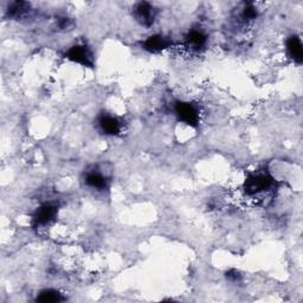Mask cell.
I'll return each instance as SVG.
<instances>
[{
    "label": "cell",
    "mask_w": 303,
    "mask_h": 303,
    "mask_svg": "<svg viewBox=\"0 0 303 303\" xmlns=\"http://www.w3.org/2000/svg\"><path fill=\"white\" fill-rule=\"evenodd\" d=\"M134 16L144 26H151L155 18V10L151 4L140 3L134 9Z\"/></svg>",
    "instance_id": "4"
},
{
    "label": "cell",
    "mask_w": 303,
    "mask_h": 303,
    "mask_svg": "<svg viewBox=\"0 0 303 303\" xmlns=\"http://www.w3.org/2000/svg\"><path fill=\"white\" fill-rule=\"evenodd\" d=\"M37 301L44 302V303L60 302V301H64V297L55 290H45L43 291V293H41V295L37 297Z\"/></svg>",
    "instance_id": "11"
},
{
    "label": "cell",
    "mask_w": 303,
    "mask_h": 303,
    "mask_svg": "<svg viewBox=\"0 0 303 303\" xmlns=\"http://www.w3.org/2000/svg\"><path fill=\"white\" fill-rule=\"evenodd\" d=\"M257 16V12H256V10L254 9L252 6H247L244 9V12H243V17L247 18V19H252V18H255Z\"/></svg>",
    "instance_id": "13"
},
{
    "label": "cell",
    "mask_w": 303,
    "mask_h": 303,
    "mask_svg": "<svg viewBox=\"0 0 303 303\" xmlns=\"http://www.w3.org/2000/svg\"><path fill=\"white\" fill-rule=\"evenodd\" d=\"M288 51H289L290 56L293 57V59L297 63H302L303 59V49H302V43L300 38L296 37V36H293L288 39L287 43Z\"/></svg>",
    "instance_id": "7"
},
{
    "label": "cell",
    "mask_w": 303,
    "mask_h": 303,
    "mask_svg": "<svg viewBox=\"0 0 303 303\" xmlns=\"http://www.w3.org/2000/svg\"><path fill=\"white\" fill-rule=\"evenodd\" d=\"M176 113L179 119L186 124L194 127L199 121V114L197 108L188 102H179L176 106Z\"/></svg>",
    "instance_id": "2"
},
{
    "label": "cell",
    "mask_w": 303,
    "mask_h": 303,
    "mask_svg": "<svg viewBox=\"0 0 303 303\" xmlns=\"http://www.w3.org/2000/svg\"><path fill=\"white\" fill-rule=\"evenodd\" d=\"M170 45H171L170 39L160 35L152 36V37H149L147 41L144 43V48L147 50V51H151V52H159L163 49H167Z\"/></svg>",
    "instance_id": "6"
},
{
    "label": "cell",
    "mask_w": 303,
    "mask_h": 303,
    "mask_svg": "<svg viewBox=\"0 0 303 303\" xmlns=\"http://www.w3.org/2000/svg\"><path fill=\"white\" fill-rule=\"evenodd\" d=\"M28 5L27 3H24V2H16V3H12L9 7V14L10 17H14V18H18L20 17L21 14H24L26 11L28 10Z\"/></svg>",
    "instance_id": "12"
},
{
    "label": "cell",
    "mask_w": 303,
    "mask_h": 303,
    "mask_svg": "<svg viewBox=\"0 0 303 303\" xmlns=\"http://www.w3.org/2000/svg\"><path fill=\"white\" fill-rule=\"evenodd\" d=\"M99 126L102 130L108 135H116L120 131V123L115 117L109 115H103L99 119Z\"/></svg>",
    "instance_id": "8"
},
{
    "label": "cell",
    "mask_w": 303,
    "mask_h": 303,
    "mask_svg": "<svg viewBox=\"0 0 303 303\" xmlns=\"http://www.w3.org/2000/svg\"><path fill=\"white\" fill-rule=\"evenodd\" d=\"M57 213V208L51 204H45L41 206L36 212V215L33 217L35 223L37 225H45L51 222V220L56 217Z\"/></svg>",
    "instance_id": "5"
},
{
    "label": "cell",
    "mask_w": 303,
    "mask_h": 303,
    "mask_svg": "<svg viewBox=\"0 0 303 303\" xmlns=\"http://www.w3.org/2000/svg\"><path fill=\"white\" fill-rule=\"evenodd\" d=\"M187 44L191 45L193 49H199L201 46H204L206 42V37L201 33L200 31H192L188 33L187 38Z\"/></svg>",
    "instance_id": "9"
},
{
    "label": "cell",
    "mask_w": 303,
    "mask_h": 303,
    "mask_svg": "<svg viewBox=\"0 0 303 303\" xmlns=\"http://www.w3.org/2000/svg\"><path fill=\"white\" fill-rule=\"evenodd\" d=\"M272 185L273 179L268 174H251L245 181V191L249 194L259 193V192L268 190Z\"/></svg>",
    "instance_id": "1"
},
{
    "label": "cell",
    "mask_w": 303,
    "mask_h": 303,
    "mask_svg": "<svg viewBox=\"0 0 303 303\" xmlns=\"http://www.w3.org/2000/svg\"><path fill=\"white\" fill-rule=\"evenodd\" d=\"M66 57L70 60L83 64L85 66H92L94 59H92V53L85 45H75L66 52Z\"/></svg>",
    "instance_id": "3"
},
{
    "label": "cell",
    "mask_w": 303,
    "mask_h": 303,
    "mask_svg": "<svg viewBox=\"0 0 303 303\" xmlns=\"http://www.w3.org/2000/svg\"><path fill=\"white\" fill-rule=\"evenodd\" d=\"M85 181H87V184L89 185V186H91L94 188H98V190H103V188L107 187V179L98 173L88 174Z\"/></svg>",
    "instance_id": "10"
}]
</instances>
